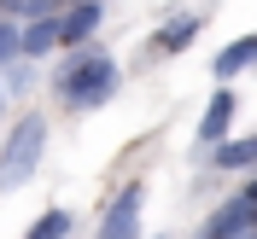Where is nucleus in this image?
Instances as JSON below:
<instances>
[{
	"label": "nucleus",
	"instance_id": "14",
	"mask_svg": "<svg viewBox=\"0 0 257 239\" xmlns=\"http://www.w3.org/2000/svg\"><path fill=\"white\" fill-rule=\"evenodd\" d=\"M245 204H251V210H257V181H251V187H245Z\"/></svg>",
	"mask_w": 257,
	"mask_h": 239
},
{
	"label": "nucleus",
	"instance_id": "3",
	"mask_svg": "<svg viewBox=\"0 0 257 239\" xmlns=\"http://www.w3.org/2000/svg\"><path fill=\"white\" fill-rule=\"evenodd\" d=\"M135 233H141V187L128 181L111 204H105V222H99L94 239H135Z\"/></svg>",
	"mask_w": 257,
	"mask_h": 239
},
{
	"label": "nucleus",
	"instance_id": "5",
	"mask_svg": "<svg viewBox=\"0 0 257 239\" xmlns=\"http://www.w3.org/2000/svg\"><path fill=\"white\" fill-rule=\"evenodd\" d=\"M228 123H234V94H228V88H216V94H210V105H205V117H199V146H222Z\"/></svg>",
	"mask_w": 257,
	"mask_h": 239
},
{
	"label": "nucleus",
	"instance_id": "15",
	"mask_svg": "<svg viewBox=\"0 0 257 239\" xmlns=\"http://www.w3.org/2000/svg\"><path fill=\"white\" fill-rule=\"evenodd\" d=\"M0 88H6V82H0Z\"/></svg>",
	"mask_w": 257,
	"mask_h": 239
},
{
	"label": "nucleus",
	"instance_id": "8",
	"mask_svg": "<svg viewBox=\"0 0 257 239\" xmlns=\"http://www.w3.org/2000/svg\"><path fill=\"white\" fill-rule=\"evenodd\" d=\"M257 64V35H240V41H228L222 53H216V64H210V70H216V76H240V70H251Z\"/></svg>",
	"mask_w": 257,
	"mask_h": 239
},
{
	"label": "nucleus",
	"instance_id": "13",
	"mask_svg": "<svg viewBox=\"0 0 257 239\" xmlns=\"http://www.w3.org/2000/svg\"><path fill=\"white\" fill-rule=\"evenodd\" d=\"M24 59V30H12V24H0V64Z\"/></svg>",
	"mask_w": 257,
	"mask_h": 239
},
{
	"label": "nucleus",
	"instance_id": "9",
	"mask_svg": "<svg viewBox=\"0 0 257 239\" xmlns=\"http://www.w3.org/2000/svg\"><path fill=\"white\" fill-rule=\"evenodd\" d=\"M205 30V18L199 12H181V18H170V30L158 35V53H181V47H193V35Z\"/></svg>",
	"mask_w": 257,
	"mask_h": 239
},
{
	"label": "nucleus",
	"instance_id": "1",
	"mask_svg": "<svg viewBox=\"0 0 257 239\" xmlns=\"http://www.w3.org/2000/svg\"><path fill=\"white\" fill-rule=\"evenodd\" d=\"M117 64L105 59V53H70V64H64L59 76H53V94L70 105V111H88V105H105V99L117 94Z\"/></svg>",
	"mask_w": 257,
	"mask_h": 239
},
{
	"label": "nucleus",
	"instance_id": "4",
	"mask_svg": "<svg viewBox=\"0 0 257 239\" xmlns=\"http://www.w3.org/2000/svg\"><path fill=\"white\" fill-rule=\"evenodd\" d=\"M251 227H257V210L245 204V192H240V198H228V204L216 210V222L205 227V239H245Z\"/></svg>",
	"mask_w": 257,
	"mask_h": 239
},
{
	"label": "nucleus",
	"instance_id": "2",
	"mask_svg": "<svg viewBox=\"0 0 257 239\" xmlns=\"http://www.w3.org/2000/svg\"><path fill=\"white\" fill-rule=\"evenodd\" d=\"M41 152H47V123H41V117H18L12 134H6V146H0V192L24 187V181L35 175Z\"/></svg>",
	"mask_w": 257,
	"mask_h": 239
},
{
	"label": "nucleus",
	"instance_id": "10",
	"mask_svg": "<svg viewBox=\"0 0 257 239\" xmlns=\"http://www.w3.org/2000/svg\"><path fill=\"white\" fill-rule=\"evenodd\" d=\"M257 163V134H245V140H228L216 146V169H251Z\"/></svg>",
	"mask_w": 257,
	"mask_h": 239
},
{
	"label": "nucleus",
	"instance_id": "6",
	"mask_svg": "<svg viewBox=\"0 0 257 239\" xmlns=\"http://www.w3.org/2000/svg\"><path fill=\"white\" fill-rule=\"evenodd\" d=\"M53 47H64V24H59V12L30 18V24H24V53H30V59H41V53H53Z\"/></svg>",
	"mask_w": 257,
	"mask_h": 239
},
{
	"label": "nucleus",
	"instance_id": "7",
	"mask_svg": "<svg viewBox=\"0 0 257 239\" xmlns=\"http://www.w3.org/2000/svg\"><path fill=\"white\" fill-rule=\"evenodd\" d=\"M59 24H64V47H82L99 30V0H70V12H59Z\"/></svg>",
	"mask_w": 257,
	"mask_h": 239
},
{
	"label": "nucleus",
	"instance_id": "12",
	"mask_svg": "<svg viewBox=\"0 0 257 239\" xmlns=\"http://www.w3.org/2000/svg\"><path fill=\"white\" fill-rule=\"evenodd\" d=\"M0 12H12V18H41V12H59V0H0Z\"/></svg>",
	"mask_w": 257,
	"mask_h": 239
},
{
	"label": "nucleus",
	"instance_id": "11",
	"mask_svg": "<svg viewBox=\"0 0 257 239\" xmlns=\"http://www.w3.org/2000/svg\"><path fill=\"white\" fill-rule=\"evenodd\" d=\"M70 227H76V222H70L64 210H47V216H41V222H35L24 239H70Z\"/></svg>",
	"mask_w": 257,
	"mask_h": 239
}]
</instances>
